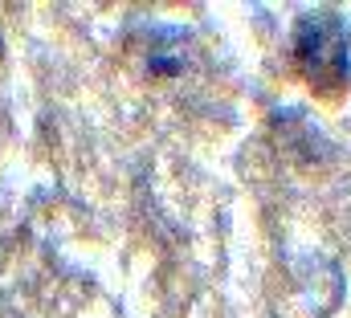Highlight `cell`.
I'll return each mask as SVG.
<instances>
[{"label": "cell", "instance_id": "1", "mask_svg": "<svg viewBox=\"0 0 351 318\" xmlns=\"http://www.w3.org/2000/svg\"><path fill=\"white\" fill-rule=\"evenodd\" d=\"M294 58L298 66L315 82H343L348 78V33L339 25V16L331 12H315L298 21V37H294Z\"/></svg>", "mask_w": 351, "mask_h": 318}]
</instances>
